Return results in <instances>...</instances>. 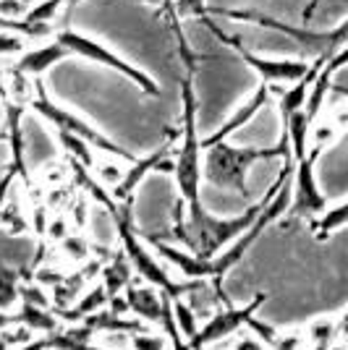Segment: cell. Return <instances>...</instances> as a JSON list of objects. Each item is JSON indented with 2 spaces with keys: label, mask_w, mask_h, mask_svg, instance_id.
Instances as JSON below:
<instances>
[{
  "label": "cell",
  "mask_w": 348,
  "mask_h": 350,
  "mask_svg": "<svg viewBox=\"0 0 348 350\" xmlns=\"http://www.w3.org/2000/svg\"><path fill=\"white\" fill-rule=\"evenodd\" d=\"M181 100H184V136L181 146L175 152V186L181 199L191 204L199 202L202 196V139L197 131V94H194V81L191 73L181 84Z\"/></svg>",
  "instance_id": "cell-1"
},
{
  "label": "cell",
  "mask_w": 348,
  "mask_h": 350,
  "mask_svg": "<svg viewBox=\"0 0 348 350\" xmlns=\"http://www.w3.org/2000/svg\"><path fill=\"white\" fill-rule=\"evenodd\" d=\"M55 40L60 44H66L71 53L76 55H82V58L92 60V63H100L105 68H110V71L121 73V76H126L131 79L134 84L139 89H145V94H152V97H158L160 94V87L155 84V79H149L145 71H139L136 66H131L129 60H123L121 55H116L113 50H108L102 42L97 40H92L87 34H82V31H73V29H63L55 34Z\"/></svg>",
  "instance_id": "cell-2"
},
{
  "label": "cell",
  "mask_w": 348,
  "mask_h": 350,
  "mask_svg": "<svg viewBox=\"0 0 348 350\" xmlns=\"http://www.w3.org/2000/svg\"><path fill=\"white\" fill-rule=\"evenodd\" d=\"M199 21H202L207 29L215 31L228 47L238 50V55L244 58V63H247L249 68L257 71V76H260L264 84H293V81L304 79L306 73L312 71V63H306V60H301V58H264V55L251 53V50H247L236 37H228V34L220 29L212 18H207V16H202Z\"/></svg>",
  "instance_id": "cell-3"
},
{
  "label": "cell",
  "mask_w": 348,
  "mask_h": 350,
  "mask_svg": "<svg viewBox=\"0 0 348 350\" xmlns=\"http://www.w3.org/2000/svg\"><path fill=\"white\" fill-rule=\"evenodd\" d=\"M32 107H34V113H40L42 118H47L58 131H71V133H76V136H82V139H87L89 144L95 146V149H100V152H108V154H113V157H123L126 162H136V154H131L129 149L113 144V142L105 139L95 126H89L87 120H82L79 116H73V113H69V110L58 107L55 103H50L47 94H45V89L40 87V84H37V89H34Z\"/></svg>",
  "instance_id": "cell-4"
},
{
  "label": "cell",
  "mask_w": 348,
  "mask_h": 350,
  "mask_svg": "<svg viewBox=\"0 0 348 350\" xmlns=\"http://www.w3.org/2000/svg\"><path fill=\"white\" fill-rule=\"evenodd\" d=\"M319 152L322 149L314 146L293 167V204H290L293 217H319L327 209V196L319 191L314 178V160L319 157Z\"/></svg>",
  "instance_id": "cell-5"
},
{
  "label": "cell",
  "mask_w": 348,
  "mask_h": 350,
  "mask_svg": "<svg viewBox=\"0 0 348 350\" xmlns=\"http://www.w3.org/2000/svg\"><path fill=\"white\" fill-rule=\"evenodd\" d=\"M262 304H264V295H257L249 306H241V308L228 306V311L215 314L207 324H202V327H199V335L194 337L189 345L197 350V348H202V345H210V342H218V340H225V337L236 335L241 327H247V321L254 317L257 308H262Z\"/></svg>",
  "instance_id": "cell-6"
},
{
  "label": "cell",
  "mask_w": 348,
  "mask_h": 350,
  "mask_svg": "<svg viewBox=\"0 0 348 350\" xmlns=\"http://www.w3.org/2000/svg\"><path fill=\"white\" fill-rule=\"evenodd\" d=\"M270 105V87L267 84H260L257 87V92L249 97L247 103L241 105L236 113H233L223 126H218L215 129V133H210V136H204L202 139V149H210V146H215V144H220V142H225V139H231L233 133L236 131H241L244 126H249L254 118L260 116L262 110Z\"/></svg>",
  "instance_id": "cell-7"
},
{
  "label": "cell",
  "mask_w": 348,
  "mask_h": 350,
  "mask_svg": "<svg viewBox=\"0 0 348 350\" xmlns=\"http://www.w3.org/2000/svg\"><path fill=\"white\" fill-rule=\"evenodd\" d=\"M152 248L158 251V256H162L165 262H171L173 267H178L189 280H207L215 278V269L212 262H207L202 256H197L194 251H184V248H175L173 243H165V241H149Z\"/></svg>",
  "instance_id": "cell-8"
},
{
  "label": "cell",
  "mask_w": 348,
  "mask_h": 350,
  "mask_svg": "<svg viewBox=\"0 0 348 350\" xmlns=\"http://www.w3.org/2000/svg\"><path fill=\"white\" fill-rule=\"evenodd\" d=\"M69 55H71V50H69L66 44H60L58 40H53L50 44H40V47L24 50V53L18 55V60H16L14 68L40 79L42 73H47L50 68H55L60 60H66Z\"/></svg>",
  "instance_id": "cell-9"
},
{
  "label": "cell",
  "mask_w": 348,
  "mask_h": 350,
  "mask_svg": "<svg viewBox=\"0 0 348 350\" xmlns=\"http://www.w3.org/2000/svg\"><path fill=\"white\" fill-rule=\"evenodd\" d=\"M168 154H171L168 146H160L158 152H152V154H147V157H136V162H131V167L126 170V175H123V180L113 189V199H116V202H129L131 193L139 189V183L145 180L147 175L155 173L160 160L168 157Z\"/></svg>",
  "instance_id": "cell-10"
},
{
  "label": "cell",
  "mask_w": 348,
  "mask_h": 350,
  "mask_svg": "<svg viewBox=\"0 0 348 350\" xmlns=\"http://www.w3.org/2000/svg\"><path fill=\"white\" fill-rule=\"evenodd\" d=\"M126 304L139 319L158 321L160 324L168 306H171V295H160L152 288H134V285H129L126 288Z\"/></svg>",
  "instance_id": "cell-11"
},
{
  "label": "cell",
  "mask_w": 348,
  "mask_h": 350,
  "mask_svg": "<svg viewBox=\"0 0 348 350\" xmlns=\"http://www.w3.org/2000/svg\"><path fill=\"white\" fill-rule=\"evenodd\" d=\"M283 133L288 139L293 160H304L309 154V136H312V118L306 116V110H299V113H290L288 118H283Z\"/></svg>",
  "instance_id": "cell-12"
},
{
  "label": "cell",
  "mask_w": 348,
  "mask_h": 350,
  "mask_svg": "<svg viewBox=\"0 0 348 350\" xmlns=\"http://www.w3.org/2000/svg\"><path fill=\"white\" fill-rule=\"evenodd\" d=\"M108 291L105 288H95V291H89L79 304L73 308H60V319L66 321H79V319H87V317H92V314H97L105 304H108Z\"/></svg>",
  "instance_id": "cell-13"
},
{
  "label": "cell",
  "mask_w": 348,
  "mask_h": 350,
  "mask_svg": "<svg viewBox=\"0 0 348 350\" xmlns=\"http://www.w3.org/2000/svg\"><path fill=\"white\" fill-rule=\"evenodd\" d=\"M89 225H92V235L100 241V243H110L118 235V217L113 209L97 204L89 212Z\"/></svg>",
  "instance_id": "cell-14"
},
{
  "label": "cell",
  "mask_w": 348,
  "mask_h": 350,
  "mask_svg": "<svg viewBox=\"0 0 348 350\" xmlns=\"http://www.w3.org/2000/svg\"><path fill=\"white\" fill-rule=\"evenodd\" d=\"M18 324L29 327L32 332H45V335H53L58 329V319L53 314H47V308L32 306V304H21Z\"/></svg>",
  "instance_id": "cell-15"
},
{
  "label": "cell",
  "mask_w": 348,
  "mask_h": 350,
  "mask_svg": "<svg viewBox=\"0 0 348 350\" xmlns=\"http://www.w3.org/2000/svg\"><path fill=\"white\" fill-rule=\"evenodd\" d=\"M129 285H131L129 264H126L123 256H116V262L102 269V288L113 298V295H118V293L123 291V288H129Z\"/></svg>",
  "instance_id": "cell-16"
},
{
  "label": "cell",
  "mask_w": 348,
  "mask_h": 350,
  "mask_svg": "<svg viewBox=\"0 0 348 350\" xmlns=\"http://www.w3.org/2000/svg\"><path fill=\"white\" fill-rule=\"evenodd\" d=\"M58 142L63 144V149L71 154L76 162H82L84 167H95L97 160H95V154H92V149L95 146L89 144L87 139H82V136H76L71 131H58Z\"/></svg>",
  "instance_id": "cell-17"
},
{
  "label": "cell",
  "mask_w": 348,
  "mask_h": 350,
  "mask_svg": "<svg viewBox=\"0 0 348 350\" xmlns=\"http://www.w3.org/2000/svg\"><path fill=\"white\" fill-rule=\"evenodd\" d=\"M348 225V202L333 206V209H325L319 219L314 222V230H317L319 238H325L327 233H333L338 228H346Z\"/></svg>",
  "instance_id": "cell-18"
},
{
  "label": "cell",
  "mask_w": 348,
  "mask_h": 350,
  "mask_svg": "<svg viewBox=\"0 0 348 350\" xmlns=\"http://www.w3.org/2000/svg\"><path fill=\"white\" fill-rule=\"evenodd\" d=\"M21 298V288H18V272L11 267H0V311L11 308Z\"/></svg>",
  "instance_id": "cell-19"
},
{
  "label": "cell",
  "mask_w": 348,
  "mask_h": 350,
  "mask_svg": "<svg viewBox=\"0 0 348 350\" xmlns=\"http://www.w3.org/2000/svg\"><path fill=\"white\" fill-rule=\"evenodd\" d=\"M63 3H66V0H40V3L29 5L24 21H29V24H40V21H42V24H53L55 16L60 14V8H63Z\"/></svg>",
  "instance_id": "cell-20"
},
{
  "label": "cell",
  "mask_w": 348,
  "mask_h": 350,
  "mask_svg": "<svg viewBox=\"0 0 348 350\" xmlns=\"http://www.w3.org/2000/svg\"><path fill=\"white\" fill-rule=\"evenodd\" d=\"M24 50H27V37L24 34L0 29V58H5V55H21Z\"/></svg>",
  "instance_id": "cell-21"
},
{
  "label": "cell",
  "mask_w": 348,
  "mask_h": 350,
  "mask_svg": "<svg viewBox=\"0 0 348 350\" xmlns=\"http://www.w3.org/2000/svg\"><path fill=\"white\" fill-rule=\"evenodd\" d=\"M95 173H97V180L100 183H108V186H113L116 189L118 183L123 180V167L121 165H116V162H97L95 165Z\"/></svg>",
  "instance_id": "cell-22"
},
{
  "label": "cell",
  "mask_w": 348,
  "mask_h": 350,
  "mask_svg": "<svg viewBox=\"0 0 348 350\" xmlns=\"http://www.w3.org/2000/svg\"><path fill=\"white\" fill-rule=\"evenodd\" d=\"M173 5L178 18H202V16H207V0H175Z\"/></svg>",
  "instance_id": "cell-23"
},
{
  "label": "cell",
  "mask_w": 348,
  "mask_h": 350,
  "mask_svg": "<svg viewBox=\"0 0 348 350\" xmlns=\"http://www.w3.org/2000/svg\"><path fill=\"white\" fill-rule=\"evenodd\" d=\"M60 246H63V251H66L71 259H79V262H84L89 256L87 241L79 238V235H66V238H60Z\"/></svg>",
  "instance_id": "cell-24"
},
{
  "label": "cell",
  "mask_w": 348,
  "mask_h": 350,
  "mask_svg": "<svg viewBox=\"0 0 348 350\" xmlns=\"http://www.w3.org/2000/svg\"><path fill=\"white\" fill-rule=\"evenodd\" d=\"M131 345H134V350H165L168 348V342H165L162 337L147 335V332H136V335L131 337Z\"/></svg>",
  "instance_id": "cell-25"
},
{
  "label": "cell",
  "mask_w": 348,
  "mask_h": 350,
  "mask_svg": "<svg viewBox=\"0 0 348 350\" xmlns=\"http://www.w3.org/2000/svg\"><path fill=\"white\" fill-rule=\"evenodd\" d=\"M27 11H29V5L21 3V0H0V16H5V18L21 21L27 16Z\"/></svg>",
  "instance_id": "cell-26"
},
{
  "label": "cell",
  "mask_w": 348,
  "mask_h": 350,
  "mask_svg": "<svg viewBox=\"0 0 348 350\" xmlns=\"http://www.w3.org/2000/svg\"><path fill=\"white\" fill-rule=\"evenodd\" d=\"M21 304H32V306H40V308L50 306L47 295L40 291V282H37V285H27V288H21Z\"/></svg>",
  "instance_id": "cell-27"
},
{
  "label": "cell",
  "mask_w": 348,
  "mask_h": 350,
  "mask_svg": "<svg viewBox=\"0 0 348 350\" xmlns=\"http://www.w3.org/2000/svg\"><path fill=\"white\" fill-rule=\"evenodd\" d=\"M312 139H314V146H317V149H325V144L335 139V123H322V126H317V129L312 131Z\"/></svg>",
  "instance_id": "cell-28"
},
{
  "label": "cell",
  "mask_w": 348,
  "mask_h": 350,
  "mask_svg": "<svg viewBox=\"0 0 348 350\" xmlns=\"http://www.w3.org/2000/svg\"><path fill=\"white\" fill-rule=\"evenodd\" d=\"M47 235H50V238H66V222H63V219L60 217H55L53 219V222H50V228H47Z\"/></svg>",
  "instance_id": "cell-29"
},
{
  "label": "cell",
  "mask_w": 348,
  "mask_h": 350,
  "mask_svg": "<svg viewBox=\"0 0 348 350\" xmlns=\"http://www.w3.org/2000/svg\"><path fill=\"white\" fill-rule=\"evenodd\" d=\"M53 348V340L50 337H42V340H29L21 350H47Z\"/></svg>",
  "instance_id": "cell-30"
},
{
  "label": "cell",
  "mask_w": 348,
  "mask_h": 350,
  "mask_svg": "<svg viewBox=\"0 0 348 350\" xmlns=\"http://www.w3.org/2000/svg\"><path fill=\"white\" fill-rule=\"evenodd\" d=\"M319 3H322V0H309V3H306V8H304V21H301V24H309V21H312V14L317 11Z\"/></svg>",
  "instance_id": "cell-31"
},
{
  "label": "cell",
  "mask_w": 348,
  "mask_h": 350,
  "mask_svg": "<svg viewBox=\"0 0 348 350\" xmlns=\"http://www.w3.org/2000/svg\"><path fill=\"white\" fill-rule=\"evenodd\" d=\"M142 3H147V5H162L165 0H142Z\"/></svg>",
  "instance_id": "cell-32"
},
{
  "label": "cell",
  "mask_w": 348,
  "mask_h": 350,
  "mask_svg": "<svg viewBox=\"0 0 348 350\" xmlns=\"http://www.w3.org/2000/svg\"><path fill=\"white\" fill-rule=\"evenodd\" d=\"M21 3H27V5H34V3H40V0H21Z\"/></svg>",
  "instance_id": "cell-33"
}]
</instances>
